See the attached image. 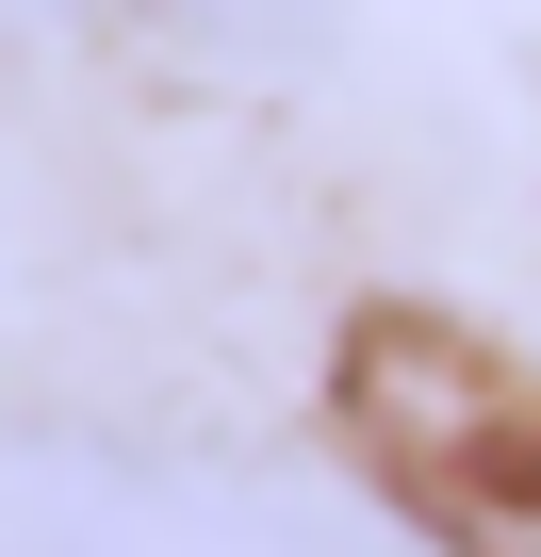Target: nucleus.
<instances>
[{
  "instance_id": "f257e3e1",
  "label": "nucleus",
  "mask_w": 541,
  "mask_h": 557,
  "mask_svg": "<svg viewBox=\"0 0 541 557\" xmlns=\"http://www.w3.org/2000/svg\"><path fill=\"white\" fill-rule=\"evenodd\" d=\"M148 17L197 50H312V0H148Z\"/></svg>"
}]
</instances>
